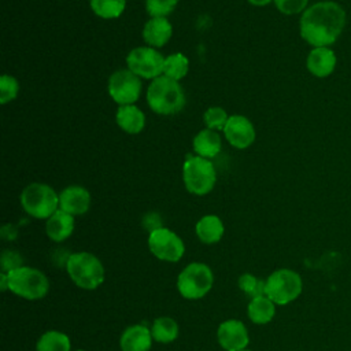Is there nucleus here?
Returning a JSON list of instances; mask_svg holds the SVG:
<instances>
[{
    "label": "nucleus",
    "instance_id": "1",
    "mask_svg": "<svg viewBox=\"0 0 351 351\" xmlns=\"http://www.w3.org/2000/svg\"><path fill=\"white\" fill-rule=\"evenodd\" d=\"M346 19V11L339 3L332 0L314 3L300 16V36L313 48L330 47L343 33Z\"/></svg>",
    "mask_w": 351,
    "mask_h": 351
},
{
    "label": "nucleus",
    "instance_id": "2",
    "mask_svg": "<svg viewBox=\"0 0 351 351\" xmlns=\"http://www.w3.org/2000/svg\"><path fill=\"white\" fill-rule=\"evenodd\" d=\"M147 103L159 115H171L185 106V95L178 81L160 75L149 84L147 89Z\"/></svg>",
    "mask_w": 351,
    "mask_h": 351
},
{
    "label": "nucleus",
    "instance_id": "3",
    "mask_svg": "<svg viewBox=\"0 0 351 351\" xmlns=\"http://www.w3.org/2000/svg\"><path fill=\"white\" fill-rule=\"evenodd\" d=\"M182 181L188 192L197 196L207 195L217 181L213 162L199 155H189L182 166Z\"/></svg>",
    "mask_w": 351,
    "mask_h": 351
},
{
    "label": "nucleus",
    "instance_id": "4",
    "mask_svg": "<svg viewBox=\"0 0 351 351\" xmlns=\"http://www.w3.org/2000/svg\"><path fill=\"white\" fill-rule=\"evenodd\" d=\"M21 206L37 219H48L58 211L59 195L47 184L32 182L21 193Z\"/></svg>",
    "mask_w": 351,
    "mask_h": 351
},
{
    "label": "nucleus",
    "instance_id": "5",
    "mask_svg": "<svg viewBox=\"0 0 351 351\" xmlns=\"http://www.w3.org/2000/svg\"><path fill=\"white\" fill-rule=\"evenodd\" d=\"M66 270L73 282L82 289H96L104 280V267L90 252L71 254Z\"/></svg>",
    "mask_w": 351,
    "mask_h": 351
},
{
    "label": "nucleus",
    "instance_id": "6",
    "mask_svg": "<svg viewBox=\"0 0 351 351\" xmlns=\"http://www.w3.org/2000/svg\"><path fill=\"white\" fill-rule=\"evenodd\" d=\"M7 277L8 289L27 300L43 299L49 289V282L45 274L29 266L15 269L7 273Z\"/></svg>",
    "mask_w": 351,
    "mask_h": 351
},
{
    "label": "nucleus",
    "instance_id": "7",
    "mask_svg": "<svg viewBox=\"0 0 351 351\" xmlns=\"http://www.w3.org/2000/svg\"><path fill=\"white\" fill-rule=\"evenodd\" d=\"M303 282L300 276L291 269H278L273 271L265 285V295L274 304H288L302 293Z\"/></svg>",
    "mask_w": 351,
    "mask_h": 351
},
{
    "label": "nucleus",
    "instance_id": "8",
    "mask_svg": "<svg viewBox=\"0 0 351 351\" xmlns=\"http://www.w3.org/2000/svg\"><path fill=\"white\" fill-rule=\"evenodd\" d=\"M211 269L200 262H192L178 274L177 288L185 299H200L213 287Z\"/></svg>",
    "mask_w": 351,
    "mask_h": 351
},
{
    "label": "nucleus",
    "instance_id": "9",
    "mask_svg": "<svg viewBox=\"0 0 351 351\" xmlns=\"http://www.w3.org/2000/svg\"><path fill=\"white\" fill-rule=\"evenodd\" d=\"M165 59L152 47H136L126 56V64L140 78L155 80L163 74Z\"/></svg>",
    "mask_w": 351,
    "mask_h": 351
},
{
    "label": "nucleus",
    "instance_id": "10",
    "mask_svg": "<svg viewBox=\"0 0 351 351\" xmlns=\"http://www.w3.org/2000/svg\"><path fill=\"white\" fill-rule=\"evenodd\" d=\"M108 95L119 106L133 104L141 93V80L129 69L114 71L108 78Z\"/></svg>",
    "mask_w": 351,
    "mask_h": 351
},
{
    "label": "nucleus",
    "instance_id": "11",
    "mask_svg": "<svg viewBox=\"0 0 351 351\" xmlns=\"http://www.w3.org/2000/svg\"><path fill=\"white\" fill-rule=\"evenodd\" d=\"M148 247L158 259L167 262L180 261L185 251L182 240L167 228L151 232L148 236Z\"/></svg>",
    "mask_w": 351,
    "mask_h": 351
},
{
    "label": "nucleus",
    "instance_id": "12",
    "mask_svg": "<svg viewBox=\"0 0 351 351\" xmlns=\"http://www.w3.org/2000/svg\"><path fill=\"white\" fill-rule=\"evenodd\" d=\"M223 134L230 145L237 149H245L255 140V128L247 117L234 114L229 117L223 128Z\"/></svg>",
    "mask_w": 351,
    "mask_h": 351
},
{
    "label": "nucleus",
    "instance_id": "13",
    "mask_svg": "<svg viewBox=\"0 0 351 351\" xmlns=\"http://www.w3.org/2000/svg\"><path fill=\"white\" fill-rule=\"evenodd\" d=\"M218 343L226 351H240L248 344V332L245 325L237 319L223 321L217 330Z\"/></svg>",
    "mask_w": 351,
    "mask_h": 351
},
{
    "label": "nucleus",
    "instance_id": "14",
    "mask_svg": "<svg viewBox=\"0 0 351 351\" xmlns=\"http://www.w3.org/2000/svg\"><path fill=\"white\" fill-rule=\"evenodd\" d=\"M90 195L88 189L80 185H70L59 193L60 210L74 215H82L89 210Z\"/></svg>",
    "mask_w": 351,
    "mask_h": 351
},
{
    "label": "nucleus",
    "instance_id": "15",
    "mask_svg": "<svg viewBox=\"0 0 351 351\" xmlns=\"http://www.w3.org/2000/svg\"><path fill=\"white\" fill-rule=\"evenodd\" d=\"M336 53L329 47L313 48L306 59L307 70L318 78H325L330 75L336 67Z\"/></svg>",
    "mask_w": 351,
    "mask_h": 351
},
{
    "label": "nucleus",
    "instance_id": "16",
    "mask_svg": "<svg viewBox=\"0 0 351 351\" xmlns=\"http://www.w3.org/2000/svg\"><path fill=\"white\" fill-rule=\"evenodd\" d=\"M173 34V26L166 16H152L143 27V38L148 47L159 48L169 43Z\"/></svg>",
    "mask_w": 351,
    "mask_h": 351
},
{
    "label": "nucleus",
    "instance_id": "17",
    "mask_svg": "<svg viewBox=\"0 0 351 351\" xmlns=\"http://www.w3.org/2000/svg\"><path fill=\"white\" fill-rule=\"evenodd\" d=\"M152 344V333L144 325L128 326L121 335L119 346L122 351H148Z\"/></svg>",
    "mask_w": 351,
    "mask_h": 351
},
{
    "label": "nucleus",
    "instance_id": "18",
    "mask_svg": "<svg viewBox=\"0 0 351 351\" xmlns=\"http://www.w3.org/2000/svg\"><path fill=\"white\" fill-rule=\"evenodd\" d=\"M115 121L117 125L129 134H137L145 126V115L134 104L119 106L115 114Z\"/></svg>",
    "mask_w": 351,
    "mask_h": 351
},
{
    "label": "nucleus",
    "instance_id": "19",
    "mask_svg": "<svg viewBox=\"0 0 351 351\" xmlns=\"http://www.w3.org/2000/svg\"><path fill=\"white\" fill-rule=\"evenodd\" d=\"M74 230V217L63 210H58L52 214L45 223L47 236L52 241H63L71 236Z\"/></svg>",
    "mask_w": 351,
    "mask_h": 351
},
{
    "label": "nucleus",
    "instance_id": "20",
    "mask_svg": "<svg viewBox=\"0 0 351 351\" xmlns=\"http://www.w3.org/2000/svg\"><path fill=\"white\" fill-rule=\"evenodd\" d=\"M193 145V151L196 152V155L202 156V158H214L219 154L221 151V137L217 133V130H211V129H203L200 130L192 141Z\"/></svg>",
    "mask_w": 351,
    "mask_h": 351
},
{
    "label": "nucleus",
    "instance_id": "21",
    "mask_svg": "<svg viewBox=\"0 0 351 351\" xmlns=\"http://www.w3.org/2000/svg\"><path fill=\"white\" fill-rule=\"evenodd\" d=\"M196 234L204 244H214L218 243L223 236V223L217 215H204L202 217L196 226Z\"/></svg>",
    "mask_w": 351,
    "mask_h": 351
},
{
    "label": "nucleus",
    "instance_id": "22",
    "mask_svg": "<svg viewBox=\"0 0 351 351\" xmlns=\"http://www.w3.org/2000/svg\"><path fill=\"white\" fill-rule=\"evenodd\" d=\"M247 313H248V318L252 322L258 325H263L273 319L276 314V307H274V303L266 295H263V296L251 299V302L248 303Z\"/></svg>",
    "mask_w": 351,
    "mask_h": 351
},
{
    "label": "nucleus",
    "instance_id": "23",
    "mask_svg": "<svg viewBox=\"0 0 351 351\" xmlns=\"http://www.w3.org/2000/svg\"><path fill=\"white\" fill-rule=\"evenodd\" d=\"M151 333L158 343H171L178 336V325L170 317H159L154 321Z\"/></svg>",
    "mask_w": 351,
    "mask_h": 351
},
{
    "label": "nucleus",
    "instance_id": "24",
    "mask_svg": "<svg viewBox=\"0 0 351 351\" xmlns=\"http://www.w3.org/2000/svg\"><path fill=\"white\" fill-rule=\"evenodd\" d=\"M70 339L58 330H48L37 341L36 351H70Z\"/></svg>",
    "mask_w": 351,
    "mask_h": 351
},
{
    "label": "nucleus",
    "instance_id": "25",
    "mask_svg": "<svg viewBox=\"0 0 351 351\" xmlns=\"http://www.w3.org/2000/svg\"><path fill=\"white\" fill-rule=\"evenodd\" d=\"M188 70H189L188 58L181 52H176V53L166 56L162 75L169 77L174 81H180L186 75Z\"/></svg>",
    "mask_w": 351,
    "mask_h": 351
},
{
    "label": "nucleus",
    "instance_id": "26",
    "mask_svg": "<svg viewBox=\"0 0 351 351\" xmlns=\"http://www.w3.org/2000/svg\"><path fill=\"white\" fill-rule=\"evenodd\" d=\"M95 15L103 19H115L122 15L126 7V0H89Z\"/></svg>",
    "mask_w": 351,
    "mask_h": 351
},
{
    "label": "nucleus",
    "instance_id": "27",
    "mask_svg": "<svg viewBox=\"0 0 351 351\" xmlns=\"http://www.w3.org/2000/svg\"><path fill=\"white\" fill-rule=\"evenodd\" d=\"M265 285H266V281H263L250 273H245L239 278V288L251 299L263 296Z\"/></svg>",
    "mask_w": 351,
    "mask_h": 351
},
{
    "label": "nucleus",
    "instance_id": "28",
    "mask_svg": "<svg viewBox=\"0 0 351 351\" xmlns=\"http://www.w3.org/2000/svg\"><path fill=\"white\" fill-rule=\"evenodd\" d=\"M228 119H229V115L221 107H210L203 114L204 125L207 126V129H211V130H223Z\"/></svg>",
    "mask_w": 351,
    "mask_h": 351
},
{
    "label": "nucleus",
    "instance_id": "29",
    "mask_svg": "<svg viewBox=\"0 0 351 351\" xmlns=\"http://www.w3.org/2000/svg\"><path fill=\"white\" fill-rule=\"evenodd\" d=\"M19 84L16 78L8 74H3L0 78V103L7 104L18 96Z\"/></svg>",
    "mask_w": 351,
    "mask_h": 351
},
{
    "label": "nucleus",
    "instance_id": "30",
    "mask_svg": "<svg viewBox=\"0 0 351 351\" xmlns=\"http://www.w3.org/2000/svg\"><path fill=\"white\" fill-rule=\"evenodd\" d=\"M178 0H145V10L151 18L166 16L176 8Z\"/></svg>",
    "mask_w": 351,
    "mask_h": 351
},
{
    "label": "nucleus",
    "instance_id": "31",
    "mask_svg": "<svg viewBox=\"0 0 351 351\" xmlns=\"http://www.w3.org/2000/svg\"><path fill=\"white\" fill-rule=\"evenodd\" d=\"M277 10L284 15H296L303 14L307 8L308 0H273Z\"/></svg>",
    "mask_w": 351,
    "mask_h": 351
},
{
    "label": "nucleus",
    "instance_id": "32",
    "mask_svg": "<svg viewBox=\"0 0 351 351\" xmlns=\"http://www.w3.org/2000/svg\"><path fill=\"white\" fill-rule=\"evenodd\" d=\"M23 258L21 256L19 252L16 251H12V250H5L3 254H1V261H0V265H1V270L3 273H10L15 269H19L22 267L23 265Z\"/></svg>",
    "mask_w": 351,
    "mask_h": 351
},
{
    "label": "nucleus",
    "instance_id": "33",
    "mask_svg": "<svg viewBox=\"0 0 351 351\" xmlns=\"http://www.w3.org/2000/svg\"><path fill=\"white\" fill-rule=\"evenodd\" d=\"M143 225H144L145 229L149 230V233L154 232V230H156V229L163 228V226H162V219H160L159 214H156V213H148V214L143 218Z\"/></svg>",
    "mask_w": 351,
    "mask_h": 351
},
{
    "label": "nucleus",
    "instance_id": "34",
    "mask_svg": "<svg viewBox=\"0 0 351 351\" xmlns=\"http://www.w3.org/2000/svg\"><path fill=\"white\" fill-rule=\"evenodd\" d=\"M16 234H18V230L11 223H7L1 228V237L5 240H14L16 237Z\"/></svg>",
    "mask_w": 351,
    "mask_h": 351
},
{
    "label": "nucleus",
    "instance_id": "35",
    "mask_svg": "<svg viewBox=\"0 0 351 351\" xmlns=\"http://www.w3.org/2000/svg\"><path fill=\"white\" fill-rule=\"evenodd\" d=\"M273 0H248L250 4L255 5V7H263V5H267L269 3H271Z\"/></svg>",
    "mask_w": 351,
    "mask_h": 351
},
{
    "label": "nucleus",
    "instance_id": "36",
    "mask_svg": "<svg viewBox=\"0 0 351 351\" xmlns=\"http://www.w3.org/2000/svg\"><path fill=\"white\" fill-rule=\"evenodd\" d=\"M0 278H1V291L8 289V277H7V273H1V274H0Z\"/></svg>",
    "mask_w": 351,
    "mask_h": 351
},
{
    "label": "nucleus",
    "instance_id": "37",
    "mask_svg": "<svg viewBox=\"0 0 351 351\" xmlns=\"http://www.w3.org/2000/svg\"><path fill=\"white\" fill-rule=\"evenodd\" d=\"M240 351H251V350H247V348H243V350H240Z\"/></svg>",
    "mask_w": 351,
    "mask_h": 351
},
{
    "label": "nucleus",
    "instance_id": "38",
    "mask_svg": "<svg viewBox=\"0 0 351 351\" xmlns=\"http://www.w3.org/2000/svg\"><path fill=\"white\" fill-rule=\"evenodd\" d=\"M78 351H84V350H78Z\"/></svg>",
    "mask_w": 351,
    "mask_h": 351
}]
</instances>
